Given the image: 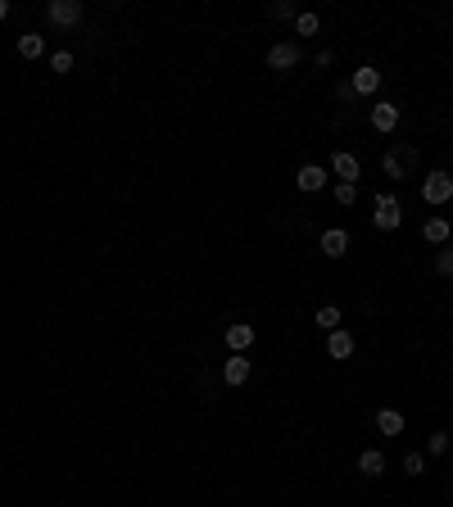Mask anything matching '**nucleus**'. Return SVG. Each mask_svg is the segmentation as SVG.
I'll return each instance as SVG.
<instances>
[{"mask_svg": "<svg viewBox=\"0 0 453 507\" xmlns=\"http://www.w3.org/2000/svg\"><path fill=\"white\" fill-rule=\"evenodd\" d=\"M317 28H322V23H317V14H295V32H299V36H313Z\"/></svg>", "mask_w": 453, "mask_h": 507, "instance_id": "nucleus-19", "label": "nucleus"}, {"mask_svg": "<svg viewBox=\"0 0 453 507\" xmlns=\"http://www.w3.org/2000/svg\"><path fill=\"white\" fill-rule=\"evenodd\" d=\"M326 353H331L336 363H340V358H349L353 353V336H349V331H331V336H326Z\"/></svg>", "mask_w": 453, "mask_h": 507, "instance_id": "nucleus-11", "label": "nucleus"}, {"mask_svg": "<svg viewBox=\"0 0 453 507\" xmlns=\"http://www.w3.org/2000/svg\"><path fill=\"white\" fill-rule=\"evenodd\" d=\"M41 50H46L41 32H23V36H18V55H23V59H41Z\"/></svg>", "mask_w": 453, "mask_h": 507, "instance_id": "nucleus-13", "label": "nucleus"}, {"mask_svg": "<svg viewBox=\"0 0 453 507\" xmlns=\"http://www.w3.org/2000/svg\"><path fill=\"white\" fill-rule=\"evenodd\" d=\"M349 86H353V95H376V86H381V73H376L372 64H363V68H353Z\"/></svg>", "mask_w": 453, "mask_h": 507, "instance_id": "nucleus-6", "label": "nucleus"}, {"mask_svg": "<svg viewBox=\"0 0 453 507\" xmlns=\"http://www.w3.org/2000/svg\"><path fill=\"white\" fill-rule=\"evenodd\" d=\"M223 380H227V385H245V380H250V358H245V353H231L227 367H223Z\"/></svg>", "mask_w": 453, "mask_h": 507, "instance_id": "nucleus-7", "label": "nucleus"}, {"mask_svg": "<svg viewBox=\"0 0 453 507\" xmlns=\"http://www.w3.org/2000/svg\"><path fill=\"white\" fill-rule=\"evenodd\" d=\"M444 449H449V435H444V430H435V435L426 439V453H435V457H439Z\"/></svg>", "mask_w": 453, "mask_h": 507, "instance_id": "nucleus-24", "label": "nucleus"}, {"mask_svg": "<svg viewBox=\"0 0 453 507\" xmlns=\"http://www.w3.org/2000/svg\"><path fill=\"white\" fill-rule=\"evenodd\" d=\"M372 222H376V227H381V231H395L399 222H403V208H399V200H395V195H376Z\"/></svg>", "mask_w": 453, "mask_h": 507, "instance_id": "nucleus-1", "label": "nucleus"}, {"mask_svg": "<svg viewBox=\"0 0 453 507\" xmlns=\"http://www.w3.org/2000/svg\"><path fill=\"white\" fill-rule=\"evenodd\" d=\"M399 159H403V168H412V164H417V150H408V145H403V150H395Z\"/></svg>", "mask_w": 453, "mask_h": 507, "instance_id": "nucleus-26", "label": "nucleus"}, {"mask_svg": "<svg viewBox=\"0 0 453 507\" xmlns=\"http://www.w3.org/2000/svg\"><path fill=\"white\" fill-rule=\"evenodd\" d=\"M449 218H431V222H426V240H431V245H449Z\"/></svg>", "mask_w": 453, "mask_h": 507, "instance_id": "nucleus-16", "label": "nucleus"}, {"mask_svg": "<svg viewBox=\"0 0 453 507\" xmlns=\"http://www.w3.org/2000/svg\"><path fill=\"white\" fill-rule=\"evenodd\" d=\"M435 272H439V277H449V272H453V250H449V245L435 254Z\"/></svg>", "mask_w": 453, "mask_h": 507, "instance_id": "nucleus-21", "label": "nucleus"}, {"mask_svg": "<svg viewBox=\"0 0 453 507\" xmlns=\"http://www.w3.org/2000/svg\"><path fill=\"white\" fill-rule=\"evenodd\" d=\"M331 168H336V177H340V181H349V186L358 181V159H353V154H336V159H331Z\"/></svg>", "mask_w": 453, "mask_h": 507, "instance_id": "nucleus-12", "label": "nucleus"}, {"mask_svg": "<svg viewBox=\"0 0 453 507\" xmlns=\"http://www.w3.org/2000/svg\"><path fill=\"white\" fill-rule=\"evenodd\" d=\"M5 14H9V5H5V0H0V18H5Z\"/></svg>", "mask_w": 453, "mask_h": 507, "instance_id": "nucleus-27", "label": "nucleus"}, {"mask_svg": "<svg viewBox=\"0 0 453 507\" xmlns=\"http://www.w3.org/2000/svg\"><path fill=\"white\" fill-rule=\"evenodd\" d=\"M317 326H326V336H331V331H340V308H317Z\"/></svg>", "mask_w": 453, "mask_h": 507, "instance_id": "nucleus-17", "label": "nucleus"}, {"mask_svg": "<svg viewBox=\"0 0 453 507\" xmlns=\"http://www.w3.org/2000/svg\"><path fill=\"white\" fill-rule=\"evenodd\" d=\"M376 430H381V435H399V430H403V417L395 412V407H381V412H376Z\"/></svg>", "mask_w": 453, "mask_h": 507, "instance_id": "nucleus-14", "label": "nucleus"}, {"mask_svg": "<svg viewBox=\"0 0 453 507\" xmlns=\"http://www.w3.org/2000/svg\"><path fill=\"white\" fill-rule=\"evenodd\" d=\"M295 64H299V46L295 41H277L272 50H267V68L272 73H290Z\"/></svg>", "mask_w": 453, "mask_h": 507, "instance_id": "nucleus-4", "label": "nucleus"}, {"mask_svg": "<svg viewBox=\"0 0 453 507\" xmlns=\"http://www.w3.org/2000/svg\"><path fill=\"white\" fill-rule=\"evenodd\" d=\"M381 168H385V177H390V181H403V172H408V168H403V159H399L395 150L385 154V164H381Z\"/></svg>", "mask_w": 453, "mask_h": 507, "instance_id": "nucleus-18", "label": "nucleus"}, {"mask_svg": "<svg viewBox=\"0 0 453 507\" xmlns=\"http://www.w3.org/2000/svg\"><path fill=\"white\" fill-rule=\"evenodd\" d=\"M403 471H408V476H422V471H426V457H422V453H408V457H403Z\"/></svg>", "mask_w": 453, "mask_h": 507, "instance_id": "nucleus-22", "label": "nucleus"}, {"mask_svg": "<svg viewBox=\"0 0 453 507\" xmlns=\"http://www.w3.org/2000/svg\"><path fill=\"white\" fill-rule=\"evenodd\" d=\"M349 250V231H340V227H331V231H322V254H331V258H340Z\"/></svg>", "mask_w": 453, "mask_h": 507, "instance_id": "nucleus-10", "label": "nucleus"}, {"mask_svg": "<svg viewBox=\"0 0 453 507\" xmlns=\"http://www.w3.org/2000/svg\"><path fill=\"white\" fill-rule=\"evenodd\" d=\"M272 18H295V5H290V0H281V5H272Z\"/></svg>", "mask_w": 453, "mask_h": 507, "instance_id": "nucleus-25", "label": "nucleus"}, {"mask_svg": "<svg viewBox=\"0 0 453 507\" xmlns=\"http://www.w3.org/2000/svg\"><path fill=\"white\" fill-rule=\"evenodd\" d=\"M422 200L426 204H449L453 200V177L449 172H431V177L422 181Z\"/></svg>", "mask_w": 453, "mask_h": 507, "instance_id": "nucleus-2", "label": "nucleus"}, {"mask_svg": "<svg viewBox=\"0 0 453 507\" xmlns=\"http://www.w3.org/2000/svg\"><path fill=\"white\" fill-rule=\"evenodd\" d=\"M295 181H299V191H304V195H313V191H322V186H326V168H317V164H304Z\"/></svg>", "mask_w": 453, "mask_h": 507, "instance_id": "nucleus-8", "label": "nucleus"}, {"mask_svg": "<svg viewBox=\"0 0 453 507\" xmlns=\"http://www.w3.org/2000/svg\"><path fill=\"white\" fill-rule=\"evenodd\" d=\"M250 344H254V326H245V321L227 326V349H231V353H245Z\"/></svg>", "mask_w": 453, "mask_h": 507, "instance_id": "nucleus-9", "label": "nucleus"}, {"mask_svg": "<svg viewBox=\"0 0 453 507\" xmlns=\"http://www.w3.org/2000/svg\"><path fill=\"white\" fill-rule=\"evenodd\" d=\"M336 200H340V204L349 208L353 200H358V186H349V181H336Z\"/></svg>", "mask_w": 453, "mask_h": 507, "instance_id": "nucleus-20", "label": "nucleus"}, {"mask_svg": "<svg viewBox=\"0 0 453 507\" xmlns=\"http://www.w3.org/2000/svg\"><path fill=\"white\" fill-rule=\"evenodd\" d=\"M50 73H73V55H68V50L50 55Z\"/></svg>", "mask_w": 453, "mask_h": 507, "instance_id": "nucleus-23", "label": "nucleus"}, {"mask_svg": "<svg viewBox=\"0 0 453 507\" xmlns=\"http://www.w3.org/2000/svg\"><path fill=\"white\" fill-rule=\"evenodd\" d=\"M358 471H363V476H381V471H385V453H376V449L358 453Z\"/></svg>", "mask_w": 453, "mask_h": 507, "instance_id": "nucleus-15", "label": "nucleus"}, {"mask_svg": "<svg viewBox=\"0 0 453 507\" xmlns=\"http://www.w3.org/2000/svg\"><path fill=\"white\" fill-rule=\"evenodd\" d=\"M372 127L381 132V136L395 132V127H399V105H395V100H376V105H372Z\"/></svg>", "mask_w": 453, "mask_h": 507, "instance_id": "nucleus-5", "label": "nucleus"}, {"mask_svg": "<svg viewBox=\"0 0 453 507\" xmlns=\"http://www.w3.org/2000/svg\"><path fill=\"white\" fill-rule=\"evenodd\" d=\"M46 18H50L55 28H78L82 23V0H50Z\"/></svg>", "mask_w": 453, "mask_h": 507, "instance_id": "nucleus-3", "label": "nucleus"}]
</instances>
